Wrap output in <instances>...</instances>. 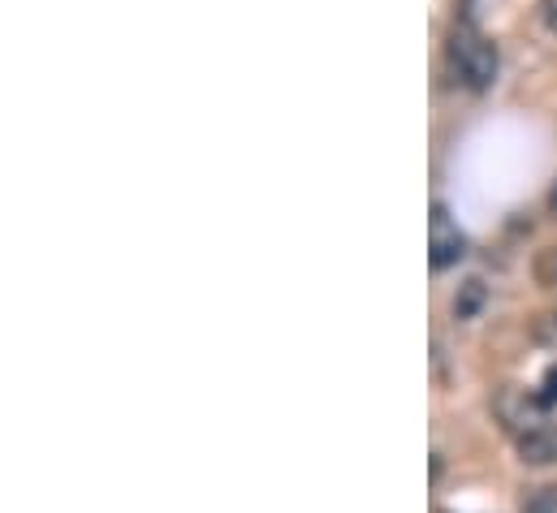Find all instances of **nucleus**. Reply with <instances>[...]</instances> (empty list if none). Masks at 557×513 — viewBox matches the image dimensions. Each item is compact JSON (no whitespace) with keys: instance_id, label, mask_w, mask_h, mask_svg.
Returning a JSON list of instances; mask_svg holds the SVG:
<instances>
[{"instance_id":"nucleus-6","label":"nucleus","mask_w":557,"mask_h":513,"mask_svg":"<svg viewBox=\"0 0 557 513\" xmlns=\"http://www.w3.org/2000/svg\"><path fill=\"white\" fill-rule=\"evenodd\" d=\"M523 513H557V488H541V492L523 505Z\"/></svg>"},{"instance_id":"nucleus-1","label":"nucleus","mask_w":557,"mask_h":513,"mask_svg":"<svg viewBox=\"0 0 557 513\" xmlns=\"http://www.w3.org/2000/svg\"><path fill=\"white\" fill-rule=\"evenodd\" d=\"M449 65L462 78V87H471V91H488L497 83V70H502L497 48L475 26H454V35H449Z\"/></svg>"},{"instance_id":"nucleus-7","label":"nucleus","mask_w":557,"mask_h":513,"mask_svg":"<svg viewBox=\"0 0 557 513\" xmlns=\"http://www.w3.org/2000/svg\"><path fill=\"white\" fill-rule=\"evenodd\" d=\"M536 401H541V405H554L557 401V367L545 376V392H536Z\"/></svg>"},{"instance_id":"nucleus-9","label":"nucleus","mask_w":557,"mask_h":513,"mask_svg":"<svg viewBox=\"0 0 557 513\" xmlns=\"http://www.w3.org/2000/svg\"><path fill=\"white\" fill-rule=\"evenodd\" d=\"M549 212L557 216V177H554V186H549Z\"/></svg>"},{"instance_id":"nucleus-5","label":"nucleus","mask_w":557,"mask_h":513,"mask_svg":"<svg viewBox=\"0 0 557 513\" xmlns=\"http://www.w3.org/2000/svg\"><path fill=\"white\" fill-rule=\"evenodd\" d=\"M536 280H541L545 289H557V247L541 251V259H536Z\"/></svg>"},{"instance_id":"nucleus-3","label":"nucleus","mask_w":557,"mask_h":513,"mask_svg":"<svg viewBox=\"0 0 557 513\" xmlns=\"http://www.w3.org/2000/svg\"><path fill=\"white\" fill-rule=\"evenodd\" d=\"M519 458L528 466H554L557 462V423H532L519 436Z\"/></svg>"},{"instance_id":"nucleus-4","label":"nucleus","mask_w":557,"mask_h":513,"mask_svg":"<svg viewBox=\"0 0 557 513\" xmlns=\"http://www.w3.org/2000/svg\"><path fill=\"white\" fill-rule=\"evenodd\" d=\"M480 302H484V285H480V280H467L462 298H454V315H458V320H467V315H471Z\"/></svg>"},{"instance_id":"nucleus-2","label":"nucleus","mask_w":557,"mask_h":513,"mask_svg":"<svg viewBox=\"0 0 557 513\" xmlns=\"http://www.w3.org/2000/svg\"><path fill=\"white\" fill-rule=\"evenodd\" d=\"M428 251H432L428 259H432V267H436V272L467 255V234L449 221V212H445L441 203H436V208H432V216H428Z\"/></svg>"},{"instance_id":"nucleus-8","label":"nucleus","mask_w":557,"mask_h":513,"mask_svg":"<svg viewBox=\"0 0 557 513\" xmlns=\"http://www.w3.org/2000/svg\"><path fill=\"white\" fill-rule=\"evenodd\" d=\"M541 17H545V26L557 35V0H541Z\"/></svg>"}]
</instances>
